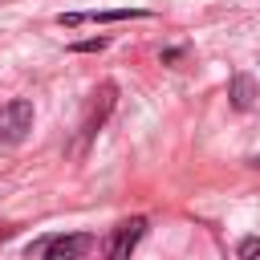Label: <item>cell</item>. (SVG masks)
Instances as JSON below:
<instances>
[{"instance_id": "cell-1", "label": "cell", "mask_w": 260, "mask_h": 260, "mask_svg": "<svg viewBox=\"0 0 260 260\" xmlns=\"http://www.w3.org/2000/svg\"><path fill=\"white\" fill-rule=\"evenodd\" d=\"M32 130V102L12 98L0 106V146H16L24 142V134Z\"/></svg>"}, {"instance_id": "cell-2", "label": "cell", "mask_w": 260, "mask_h": 260, "mask_svg": "<svg viewBox=\"0 0 260 260\" xmlns=\"http://www.w3.org/2000/svg\"><path fill=\"white\" fill-rule=\"evenodd\" d=\"M98 240L93 236H45L37 244H28V256H45V260H73V256H85Z\"/></svg>"}, {"instance_id": "cell-3", "label": "cell", "mask_w": 260, "mask_h": 260, "mask_svg": "<svg viewBox=\"0 0 260 260\" xmlns=\"http://www.w3.org/2000/svg\"><path fill=\"white\" fill-rule=\"evenodd\" d=\"M142 236H146V219H142V215L122 219V223L110 232V240H106V256H114V260L130 256V252L138 248V240H142Z\"/></svg>"}, {"instance_id": "cell-5", "label": "cell", "mask_w": 260, "mask_h": 260, "mask_svg": "<svg viewBox=\"0 0 260 260\" xmlns=\"http://www.w3.org/2000/svg\"><path fill=\"white\" fill-rule=\"evenodd\" d=\"M236 252H240V256H260V240L252 236V240H244V244H240Z\"/></svg>"}, {"instance_id": "cell-4", "label": "cell", "mask_w": 260, "mask_h": 260, "mask_svg": "<svg viewBox=\"0 0 260 260\" xmlns=\"http://www.w3.org/2000/svg\"><path fill=\"white\" fill-rule=\"evenodd\" d=\"M228 98H232V106H236V110H248V106L256 102V81H252L248 73H236V77H232Z\"/></svg>"}]
</instances>
